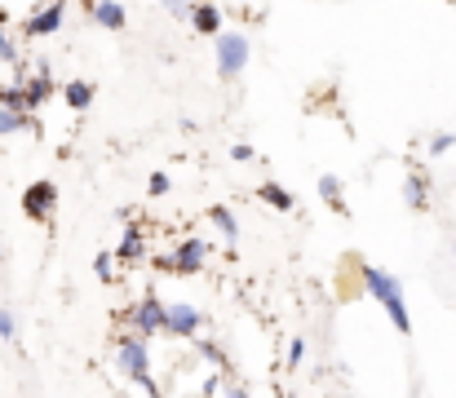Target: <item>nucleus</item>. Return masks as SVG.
<instances>
[{
    "mask_svg": "<svg viewBox=\"0 0 456 398\" xmlns=\"http://www.w3.org/2000/svg\"><path fill=\"white\" fill-rule=\"evenodd\" d=\"M359 283L368 288V296H377V301H381V310L390 314L395 332H399V337H412V314H408L403 283H399L390 270H381V265H368V262H359Z\"/></svg>",
    "mask_w": 456,
    "mask_h": 398,
    "instance_id": "1",
    "label": "nucleus"
},
{
    "mask_svg": "<svg viewBox=\"0 0 456 398\" xmlns=\"http://www.w3.org/2000/svg\"><path fill=\"white\" fill-rule=\"evenodd\" d=\"M116 368L138 386V390H147V398H164V390L155 386L151 377V337H142V332H120L116 337Z\"/></svg>",
    "mask_w": 456,
    "mask_h": 398,
    "instance_id": "2",
    "label": "nucleus"
},
{
    "mask_svg": "<svg viewBox=\"0 0 456 398\" xmlns=\"http://www.w3.org/2000/svg\"><path fill=\"white\" fill-rule=\"evenodd\" d=\"M213 49H217V80H240L244 76V67L253 62V40L244 36V31H235V27H226V31H217L213 36Z\"/></svg>",
    "mask_w": 456,
    "mask_h": 398,
    "instance_id": "3",
    "label": "nucleus"
},
{
    "mask_svg": "<svg viewBox=\"0 0 456 398\" xmlns=\"http://www.w3.org/2000/svg\"><path fill=\"white\" fill-rule=\"evenodd\" d=\"M155 265H159L164 274L191 279V274H200V270L208 265V244H204L200 235H186V240H177V244H173V253H168V257H159Z\"/></svg>",
    "mask_w": 456,
    "mask_h": 398,
    "instance_id": "4",
    "label": "nucleus"
},
{
    "mask_svg": "<svg viewBox=\"0 0 456 398\" xmlns=\"http://www.w3.org/2000/svg\"><path fill=\"white\" fill-rule=\"evenodd\" d=\"M62 22H67V0H40V4L22 18L18 31H22L27 40H45V36H58Z\"/></svg>",
    "mask_w": 456,
    "mask_h": 398,
    "instance_id": "5",
    "label": "nucleus"
},
{
    "mask_svg": "<svg viewBox=\"0 0 456 398\" xmlns=\"http://www.w3.org/2000/svg\"><path fill=\"white\" fill-rule=\"evenodd\" d=\"M164 314H168V305L147 288V292L125 310V323H129L134 332H142V337H159V332H164Z\"/></svg>",
    "mask_w": 456,
    "mask_h": 398,
    "instance_id": "6",
    "label": "nucleus"
},
{
    "mask_svg": "<svg viewBox=\"0 0 456 398\" xmlns=\"http://www.w3.org/2000/svg\"><path fill=\"white\" fill-rule=\"evenodd\" d=\"M53 213H58V186H53L49 177L31 182V186L22 191V217H27V222L49 226V222H53Z\"/></svg>",
    "mask_w": 456,
    "mask_h": 398,
    "instance_id": "7",
    "label": "nucleus"
},
{
    "mask_svg": "<svg viewBox=\"0 0 456 398\" xmlns=\"http://www.w3.org/2000/svg\"><path fill=\"white\" fill-rule=\"evenodd\" d=\"M18 80H22V89H27V102H31V111L40 116V107L49 102V98H58V80H53V67H49V58H40L31 71L22 67L18 71Z\"/></svg>",
    "mask_w": 456,
    "mask_h": 398,
    "instance_id": "8",
    "label": "nucleus"
},
{
    "mask_svg": "<svg viewBox=\"0 0 456 398\" xmlns=\"http://www.w3.org/2000/svg\"><path fill=\"white\" fill-rule=\"evenodd\" d=\"M204 332V310L191 305V301H173L168 314H164V337L173 341H195Z\"/></svg>",
    "mask_w": 456,
    "mask_h": 398,
    "instance_id": "9",
    "label": "nucleus"
},
{
    "mask_svg": "<svg viewBox=\"0 0 456 398\" xmlns=\"http://www.w3.org/2000/svg\"><path fill=\"white\" fill-rule=\"evenodd\" d=\"M186 22H191V31L195 36H217V31H226V13H222V4L217 0H191V13H186Z\"/></svg>",
    "mask_w": 456,
    "mask_h": 398,
    "instance_id": "10",
    "label": "nucleus"
},
{
    "mask_svg": "<svg viewBox=\"0 0 456 398\" xmlns=\"http://www.w3.org/2000/svg\"><path fill=\"white\" fill-rule=\"evenodd\" d=\"M116 257H120L125 265H142V262H147V231H142L138 222H129V226H125Z\"/></svg>",
    "mask_w": 456,
    "mask_h": 398,
    "instance_id": "11",
    "label": "nucleus"
},
{
    "mask_svg": "<svg viewBox=\"0 0 456 398\" xmlns=\"http://www.w3.org/2000/svg\"><path fill=\"white\" fill-rule=\"evenodd\" d=\"M58 98H62L76 116H85V111L94 107V98H98V85H94V80H67V85L58 89Z\"/></svg>",
    "mask_w": 456,
    "mask_h": 398,
    "instance_id": "12",
    "label": "nucleus"
},
{
    "mask_svg": "<svg viewBox=\"0 0 456 398\" xmlns=\"http://www.w3.org/2000/svg\"><path fill=\"white\" fill-rule=\"evenodd\" d=\"M98 27H107V31H125L129 27V9L120 4V0H98V4H89L85 9Z\"/></svg>",
    "mask_w": 456,
    "mask_h": 398,
    "instance_id": "13",
    "label": "nucleus"
},
{
    "mask_svg": "<svg viewBox=\"0 0 456 398\" xmlns=\"http://www.w3.org/2000/svg\"><path fill=\"white\" fill-rule=\"evenodd\" d=\"M403 199H408L412 213H426V208H430V173H426V168H412V173H408Z\"/></svg>",
    "mask_w": 456,
    "mask_h": 398,
    "instance_id": "14",
    "label": "nucleus"
},
{
    "mask_svg": "<svg viewBox=\"0 0 456 398\" xmlns=\"http://www.w3.org/2000/svg\"><path fill=\"white\" fill-rule=\"evenodd\" d=\"M319 199L337 213V217H350V204H346V191H341V177H332V173H323L319 177Z\"/></svg>",
    "mask_w": 456,
    "mask_h": 398,
    "instance_id": "15",
    "label": "nucleus"
},
{
    "mask_svg": "<svg viewBox=\"0 0 456 398\" xmlns=\"http://www.w3.org/2000/svg\"><path fill=\"white\" fill-rule=\"evenodd\" d=\"M257 199H262V204H271L275 213H293V208H297V195H293V191H284L280 182H262V186H257Z\"/></svg>",
    "mask_w": 456,
    "mask_h": 398,
    "instance_id": "16",
    "label": "nucleus"
},
{
    "mask_svg": "<svg viewBox=\"0 0 456 398\" xmlns=\"http://www.w3.org/2000/svg\"><path fill=\"white\" fill-rule=\"evenodd\" d=\"M204 217L222 231V240H226V244H235V240H240V222H235V213H231L226 204H208V213H204Z\"/></svg>",
    "mask_w": 456,
    "mask_h": 398,
    "instance_id": "17",
    "label": "nucleus"
},
{
    "mask_svg": "<svg viewBox=\"0 0 456 398\" xmlns=\"http://www.w3.org/2000/svg\"><path fill=\"white\" fill-rule=\"evenodd\" d=\"M0 107H4V111H18V116H36V111H31V102H27V89H22V80H13V85H0Z\"/></svg>",
    "mask_w": 456,
    "mask_h": 398,
    "instance_id": "18",
    "label": "nucleus"
},
{
    "mask_svg": "<svg viewBox=\"0 0 456 398\" xmlns=\"http://www.w3.org/2000/svg\"><path fill=\"white\" fill-rule=\"evenodd\" d=\"M0 67H13V71H22L27 62H22V49H18V40L0 27Z\"/></svg>",
    "mask_w": 456,
    "mask_h": 398,
    "instance_id": "19",
    "label": "nucleus"
},
{
    "mask_svg": "<svg viewBox=\"0 0 456 398\" xmlns=\"http://www.w3.org/2000/svg\"><path fill=\"white\" fill-rule=\"evenodd\" d=\"M36 129V116H18V111H4L0 107V137H13V133Z\"/></svg>",
    "mask_w": 456,
    "mask_h": 398,
    "instance_id": "20",
    "label": "nucleus"
},
{
    "mask_svg": "<svg viewBox=\"0 0 456 398\" xmlns=\"http://www.w3.org/2000/svg\"><path fill=\"white\" fill-rule=\"evenodd\" d=\"M116 270H120V257H116V253H107V248H102V253H94V274H98L102 283H111V279H116Z\"/></svg>",
    "mask_w": 456,
    "mask_h": 398,
    "instance_id": "21",
    "label": "nucleus"
},
{
    "mask_svg": "<svg viewBox=\"0 0 456 398\" xmlns=\"http://www.w3.org/2000/svg\"><path fill=\"white\" fill-rule=\"evenodd\" d=\"M195 350H200V359H204V363H213L217 372L226 368V354H222V345H217V341H200V337H195Z\"/></svg>",
    "mask_w": 456,
    "mask_h": 398,
    "instance_id": "22",
    "label": "nucleus"
},
{
    "mask_svg": "<svg viewBox=\"0 0 456 398\" xmlns=\"http://www.w3.org/2000/svg\"><path fill=\"white\" fill-rule=\"evenodd\" d=\"M456 146V133H435L430 137V159H439V155H448Z\"/></svg>",
    "mask_w": 456,
    "mask_h": 398,
    "instance_id": "23",
    "label": "nucleus"
},
{
    "mask_svg": "<svg viewBox=\"0 0 456 398\" xmlns=\"http://www.w3.org/2000/svg\"><path fill=\"white\" fill-rule=\"evenodd\" d=\"M13 337H18V323H13V310H9V305H0V341L9 345Z\"/></svg>",
    "mask_w": 456,
    "mask_h": 398,
    "instance_id": "24",
    "label": "nucleus"
},
{
    "mask_svg": "<svg viewBox=\"0 0 456 398\" xmlns=\"http://www.w3.org/2000/svg\"><path fill=\"white\" fill-rule=\"evenodd\" d=\"M159 9H164L168 18H177V22H182V18L191 13V0H159Z\"/></svg>",
    "mask_w": 456,
    "mask_h": 398,
    "instance_id": "25",
    "label": "nucleus"
},
{
    "mask_svg": "<svg viewBox=\"0 0 456 398\" xmlns=\"http://www.w3.org/2000/svg\"><path fill=\"white\" fill-rule=\"evenodd\" d=\"M231 159H235V164H253V159H257V150H253L248 142H235V146H231Z\"/></svg>",
    "mask_w": 456,
    "mask_h": 398,
    "instance_id": "26",
    "label": "nucleus"
},
{
    "mask_svg": "<svg viewBox=\"0 0 456 398\" xmlns=\"http://www.w3.org/2000/svg\"><path fill=\"white\" fill-rule=\"evenodd\" d=\"M147 191H151V195H168V191H173V182H168V173H151V182H147Z\"/></svg>",
    "mask_w": 456,
    "mask_h": 398,
    "instance_id": "27",
    "label": "nucleus"
},
{
    "mask_svg": "<svg viewBox=\"0 0 456 398\" xmlns=\"http://www.w3.org/2000/svg\"><path fill=\"white\" fill-rule=\"evenodd\" d=\"M302 359H305V341H289V372L302 368Z\"/></svg>",
    "mask_w": 456,
    "mask_h": 398,
    "instance_id": "28",
    "label": "nucleus"
},
{
    "mask_svg": "<svg viewBox=\"0 0 456 398\" xmlns=\"http://www.w3.org/2000/svg\"><path fill=\"white\" fill-rule=\"evenodd\" d=\"M217 386H222V377H217V372H213V377H208V381H204V386H200V394H204V398H213V394H217Z\"/></svg>",
    "mask_w": 456,
    "mask_h": 398,
    "instance_id": "29",
    "label": "nucleus"
},
{
    "mask_svg": "<svg viewBox=\"0 0 456 398\" xmlns=\"http://www.w3.org/2000/svg\"><path fill=\"white\" fill-rule=\"evenodd\" d=\"M226 398H248V390L244 386H226Z\"/></svg>",
    "mask_w": 456,
    "mask_h": 398,
    "instance_id": "30",
    "label": "nucleus"
},
{
    "mask_svg": "<svg viewBox=\"0 0 456 398\" xmlns=\"http://www.w3.org/2000/svg\"><path fill=\"white\" fill-rule=\"evenodd\" d=\"M80 4H85V9H89V4H98V0H80Z\"/></svg>",
    "mask_w": 456,
    "mask_h": 398,
    "instance_id": "31",
    "label": "nucleus"
},
{
    "mask_svg": "<svg viewBox=\"0 0 456 398\" xmlns=\"http://www.w3.org/2000/svg\"><path fill=\"white\" fill-rule=\"evenodd\" d=\"M0 262H4V244H0Z\"/></svg>",
    "mask_w": 456,
    "mask_h": 398,
    "instance_id": "32",
    "label": "nucleus"
},
{
    "mask_svg": "<svg viewBox=\"0 0 456 398\" xmlns=\"http://www.w3.org/2000/svg\"><path fill=\"white\" fill-rule=\"evenodd\" d=\"M452 257H456V240H452Z\"/></svg>",
    "mask_w": 456,
    "mask_h": 398,
    "instance_id": "33",
    "label": "nucleus"
},
{
    "mask_svg": "<svg viewBox=\"0 0 456 398\" xmlns=\"http://www.w3.org/2000/svg\"><path fill=\"white\" fill-rule=\"evenodd\" d=\"M412 398H421V394H417V390H412Z\"/></svg>",
    "mask_w": 456,
    "mask_h": 398,
    "instance_id": "34",
    "label": "nucleus"
},
{
    "mask_svg": "<svg viewBox=\"0 0 456 398\" xmlns=\"http://www.w3.org/2000/svg\"><path fill=\"white\" fill-rule=\"evenodd\" d=\"M452 4H456V0H452Z\"/></svg>",
    "mask_w": 456,
    "mask_h": 398,
    "instance_id": "35",
    "label": "nucleus"
}]
</instances>
